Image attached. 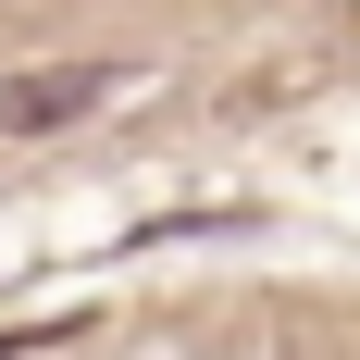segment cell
Segmentation results:
<instances>
[{
	"label": "cell",
	"instance_id": "6da1fadb",
	"mask_svg": "<svg viewBox=\"0 0 360 360\" xmlns=\"http://www.w3.org/2000/svg\"><path fill=\"white\" fill-rule=\"evenodd\" d=\"M124 100V63H50V75H13L0 87V137H63L75 112Z\"/></svg>",
	"mask_w": 360,
	"mask_h": 360
}]
</instances>
